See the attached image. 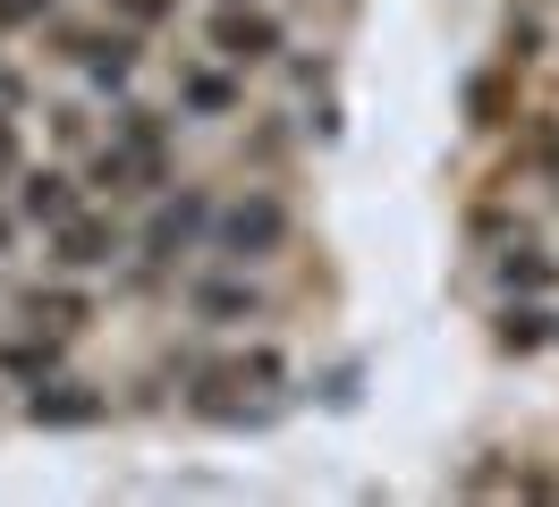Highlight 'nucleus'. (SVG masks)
Returning a JSON list of instances; mask_svg holds the SVG:
<instances>
[{
    "label": "nucleus",
    "instance_id": "f257e3e1",
    "mask_svg": "<svg viewBox=\"0 0 559 507\" xmlns=\"http://www.w3.org/2000/svg\"><path fill=\"white\" fill-rule=\"evenodd\" d=\"M212 237H221V254L229 263H272L280 245H288V203L272 195V186H246V195H229L221 212H212Z\"/></svg>",
    "mask_w": 559,
    "mask_h": 507
},
{
    "label": "nucleus",
    "instance_id": "f03ea898",
    "mask_svg": "<svg viewBox=\"0 0 559 507\" xmlns=\"http://www.w3.org/2000/svg\"><path fill=\"white\" fill-rule=\"evenodd\" d=\"M212 212H221V203H212L204 186H178V195L162 203L153 220H144V254H153V263H178V254H187V245L212 229Z\"/></svg>",
    "mask_w": 559,
    "mask_h": 507
},
{
    "label": "nucleus",
    "instance_id": "7ed1b4c3",
    "mask_svg": "<svg viewBox=\"0 0 559 507\" xmlns=\"http://www.w3.org/2000/svg\"><path fill=\"white\" fill-rule=\"evenodd\" d=\"M280 51V17H263V9H221L212 17V60H229V68H263Z\"/></svg>",
    "mask_w": 559,
    "mask_h": 507
},
{
    "label": "nucleus",
    "instance_id": "20e7f679",
    "mask_svg": "<svg viewBox=\"0 0 559 507\" xmlns=\"http://www.w3.org/2000/svg\"><path fill=\"white\" fill-rule=\"evenodd\" d=\"M187 313L229 330V322H263V313H272V297H263L254 279H195V288H187Z\"/></svg>",
    "mask_w": 559,
    "mask_h": 507
},
{
    "label": "nucleus",
    "instance_id": "39448f33",
    "mask_svg": "<svg viewBox=\"0 0 559 507\" xmlns=\"http://www.w3.org/2000/svg\"><path fill=\"white\" fill-rule=\"evenodd\" d=\"M110 144L128 153V169H136V186H162V178H170V128H162L153 110H128V119L110 128Z\"/></svg>",
    "mask_w": 559,
    "mask_h": 507
},
{
    "label": "nucleus",
    "instance_id": "423d86ee",
    "mask_svg": "<svg viewBox=\"0 0 559 507\" xmlns=\"http://www.w3.org/2000/svg\"><path fill=\"white\" fill-rule=\"evenodd\" d=\"M60 43H69V60L85 68L94 85H128V76H136V34H119V26L94 34L85 26V34H60Z\"/></svg>",
    "mask_w": 559,
    "mask_h": 507
},
{
    "label": "nucleus",
    "instance_id": "0eeeda50",
    "mask_svg": "<svg viewBox=\"0 0 559 507\" xmlns=\"http://www.w3.org/2000/svg\"><path fill=\"white\" fill-rule=\"evenodd\" d=\"M110 254H119V229H110V220H85V212H76V220L51 229V263L60 270H103Z\"/></svg>",
    "mask_w": 559,
    "mask_h": 507
},
{
    "label": "nucleus",
    "instance_id": "6e6552de",
    "mask_svg": "<svg viewBox=\"0 0 559 507\" xmlns=\"http://www.w3.org/2000/svg\"><path fill=\"white\" fill-rule=\"evenodd\" d=\"M17 220H43V229L76 220V178L69 169H26L17 178Z\"/></svg>",
    "mask_w": 559,
    "mask_h": 507
},
{
    "label": "nucleus",
    "instance_id": "1a4fd4ad",
    "mask_svg": "<svg viewBox=\"0 0 559 507\" xmlns=\"http://www.w3.org/2000/svg\"><path fill=\"white\" fill-rule=\"evenodd\" d=\"M103 389H85V381H43L35 398H26V414H35V423H60V432H69V423H103Z\"/></svg>",
    "mask_w": 559,
    "mask_h": 507
},
{
    "label": "nucleus",
    "instance_id": "9d476101",
    "mask_svg": "<svg viewBox=\"0 0 559 507\" xmlns=\"http://www.w3.org/2000/svg\"><path fill=\"white\" fill-rule=\"evenodd\" d=\"M178 101H187L195 119H229V110H238L229 60H221V68H212V60H187V68H178Z\"/></svg>",
    "mask_w": 559,
    "mask_h": 507
},
{
    "label": "nucleus",
    "instance_id": "9b49d317",
    "mask_svg": "<svg viewBox=\"0 0 559 507\" xmlns=\"http://www.w3.org/2000/svg\"><path fill=\"white\" fill-rule=\"evenodd\" d=\"M0 372L26 381V389H43V381L60 372V338H43V322H35V338H0Z\"/></svg>",
    "mask_w": 559,
    "mask_h": 507
},
{
    "label": "nucleus",
    "instance_id": "f8f14e48",
    "mask_svg": "<svg viewBox=\"0 0 559 507\" xmlns=\"http://www.w3.org/2000/svg\"><path fill=\"white\" fill-rule=\"evenodd\" d=\"M543 313H534V304H509V313H500V347H543Z\"/></svg>",
    "mask_w": 559,
    "mask_h": 507
},
{
    "label": "nucleus",
    "instance_id": "ddd939ff",
    "mask_svg": "<svg viewBox=\"0 0 559 507\" xmlns=\"http://www.w3.org/2000/svg\"><path fill=\"white\" fill-rule=\"evenodd\" d=\"M26 313H35V322L51 313V330H76V313H85V297H69V288H51V297H43V288H35V297H26Z\"/></svg>",
    "mask_w": 559,
    "mask_h": 507
},
{
    "label": "nucleus",
    "instance_id": "4468645a",
    "mask_svg": "<svg viewBox=\"0 0 559 507\" xmlns=\"http://www.w3.org/2000/svg\"><path fill=\"white\" fill-rule=\"evenodd\" d=\"M500 288H551V263L543 254H500Z\"/></svg>",
    "mask_w": 559,
    "mask_h": 507
},
{
    "label": "nucleus",
    "instance_id": "2eb2a0df",
    "mask_svg": "<svg viewBox=\"0 0 559 507\" xmlns=\"http://www.w3.org/2000/svg\"><path fill=\"white\" fill-rule=\"evenodd\" d=\"M119 9H128V26H153V17H170L178 0H119Z\"/></svg>",
    "mask_w": 559,
    "mask_h": 507
},
{
    "label": "nucleus",
    "instance_id": "dca6fc26",
    "mask_svg": "<svg viewBox=\"0 0 559 507\" xmlns=\"http://www.w3.org/2000/svg\"><path fill=\"white\" fill-rule=\"evenodd\" d=\"M51 0H0V26H26V17H43Z\"/></svg>",
    "mask_w": 559,
    "mask_h": 507
},
{
    "label": "nucleus",
    "instance_id": "f3484780",
    "mask_svg": "<svg viewBox=\"0 0 559 507\" xmlns=\"http://www.w3.org/2000/svg\"><path fill=\"white\" fill-rule=\"evenodd\" d=\"M9 169H17V119L0 110V178H9Z\"/></svg>",
    "mask_w": 559,
    "mask_h": 507
},
{
    "label": "nucleus",
    "instance_id": "a211bd4d",
    "mask_svg": "<svg viewBox=\"0 0 559 507\" xmlns=\"http://www.w3.org/2000/svg\"><path fill=\"white\" fill-rule=\"evenodd\" d=\"M17 101H26V76H17V68H0V110H17Z\"/></svg>",
    "mask_w": 559,
    "mask_h": 507
},
{
    "label": "nucleus",
    "instance_id": "6ab92c4d",
    "mask_svg": "<svg viewBox=\"0 0 559 507\" xmlns=\"http://www.w3.org/2000/svg\"><path fill=\"white\" fill-rule=\"evenodd\" d=\"M543 153H551V169H559V135H551V144H543Z\"/></svg>",
    "mask_w": 559,
    "mask_h": 507
},
{
    "label": "nucleus",
    "instance_id": "aec40b11",
    "mask_svg": "<svg viewBox=\"0 0 559 507\" xmlns=\"http://www.w3.org/2000/svg\"><path fill=\"white\" fill-rule=\"evenodd\" d=\"M0 254H9V220H0Z\"/></svg>",
    "mask_w": 559,
    "mask_h": 507
}]
</instances>
